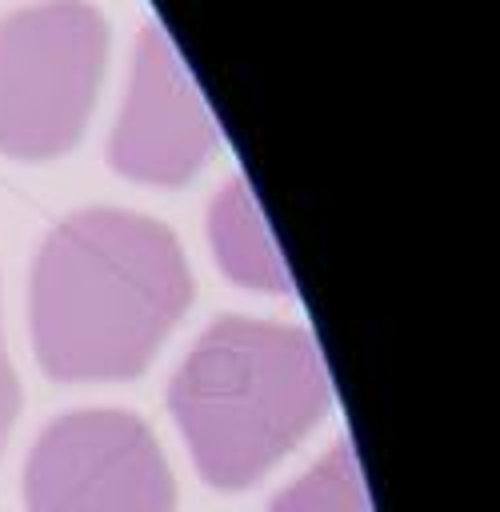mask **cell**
<instances>
[{
	"label": "cell",
	"instance_id": "obj_1",
	"mask_svg": "<svg viewBox=\"0 0 500 512\" xmlns=\"http://www.w3.org/2000/svg\"><path fill=\"white\" fill-rule=\"evenodd\" d=\"M176 232L124 208H84L40 244L28 324L44 376L132 380L192 304Z\"/></svg>",
	"mask_w": 500,
	"mask_h": 512
},
{
	"label": "cell",
	"instance_id": "obj_2",
	"mask_svg": "<svg viewBox=\"0 0 500 512\" xmlns=\"http://www.w3.org/2000/svg\"><path fill=\"white\" fill-rule=\"evenodd\" d=\"M196 472L224 492L256 484L332 408V380L304 328L220 316L168 384Z\"/></svg>",
	"mask_w": 500,
	"mask_h": 512
},
{
	"label": "cell",
	"instance_id": "obj_3",
	"mask_svg": "<svg viewBox=\"0 0 500 512\" xmlns=\"http://www.w3.org/2000/svg\"><path fill=\"white\" fill-rule=\"evenodd\" d=\"M108 64V20L88 0H44L0 20V152L52 160L88 128Z\"/></svg>",
	"mask_w": 500,
	"mask_h": 512
},
{
	"label": "cell",
	"instance_id": "obj_4",
	"mask_svg": "<svg viewBox=\"0 0 500 512\" xmlns=\"http://www.w3.org/2000/svg\"><path fill=\"white\" fill-rule=\"evenodd\" d=\"M28 512H172L176 480L152 428L124 408L56 416L24 460Z\"/></svg>",
	"mask_w": 500,
	"mask_h": 512
},
{
	"label": "cell",
	"instance_id": "obj_5",
	"mask_svg": "<svg viewBox=\"0 0 500 512\" xmlns=\"http://www.w3.org/2000/svg\"><path fill=\"white\" fill-rule=\"evenodd\" d=\"M220 148L212 108L160 24L136 36L132 80L108 140L112 172L140 184H188Z\"/></svg>",
	"mask_w": 500,
	"mask_h": 512
},
{
	"label": "cell",
	"instance_id": "obj_6",
	"mask_svg": "<svg viewBox=\"0 0 500 512\" xmlns=\"http://www.w3.org/2000/svg\"><path fill=\"white\" fill-rule=\"evenodd\" d=\"M208 240L212 256L224 268L228 280L256 288V292H292V272L280 256V244L272 240V228L260 212V200L252 196L244 176H232L208 208Z\"/></svg>",
	"mask_w": 500,
	"mask_h": 512
},
{
	"label": "cell",
	"instance_id": "obj_7",
	"mask_svg": "<svg viewBox=\"0 0 500 512\" xmlns=\"http://www.w3.org/2000/svg\"><path fill=\"white\" fill-rule=\"evenodd\" d=\"M268 512H372L352 440L340 436L300 480L272 496Z\"/></svg>",
	"mask_w": 500,
	"mask_h": 512
},
{
	"label": "cell",
	"instance_id": "obj_8",
	"mask_svg": "<svg viewBox=\"0 0 500 512\" xmlns=\"http://www.w3.org/2000/svg\"><path fill=\"white\" fill-rule=\"evenodd\" d=\"M16 412H20V384H16L12 360H8L4 340H0V452H4V444H8V432H12Z\"/></svg>",
	"mask_w": 500,
	"mask_h": 512
}]
</instances>
